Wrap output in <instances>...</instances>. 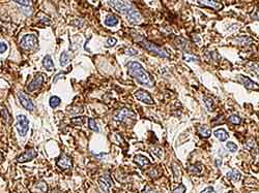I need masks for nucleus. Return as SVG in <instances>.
<instances>
[{
    "label": "nucleus",
    "mask_w": 259,
    "mask_h": 193,
    "mask_svg": "<svg viewBox=\"0 0 259 193\" xmlns=\"http://www.w3.org/2000/svg\"><path fill=\"white\" fill-rule=\"evenodd\" d=\"M153 152H155L159 157H162V155H163V151H162L161 149H155L153 150Z\"/></svg>",
    "instance_id": "obj_41"
},
{
    "label": "nucleus",
    "mask_w": 259,
    "mask_h": 193,
    "mask_svg": "<svg viewBox=\"0 0 259 193\" xmlns=\"http://www.w3.org/2000/svg\"><path fill=\"white\" fill-rule=\"evenodd\" d=\"M56 164H57V166H59L60 168L62 169H69L72 167V158L70 157V156L67 155H64L62 154L60 157L57 159V161H56Z\"/></svg>",
    "instance_id": "obj_11"
},
{
    "label": "nucleus",
    "mask_w": 259,
    "mask_h": 193,
    "mask_svg": "<svg viewBox=\"0 0 259 193\" xmlns=\"http://www.w3.org/2000/svg\"><path fill=\"white\" fill-rule=\"evenodd\" d=\"M42 83H44V75L38 73V75H36L34 76V79L28 84V86L26 87V90L28 92H32V91L38 89V88L42 86Z\"/></svg>",
    "instance_id": "obj_8"
},
{
    "label": "nucleus",
    "mask_w": 259,
    "mask_h": 193,
    "mask_svg": "<svg viewBox=\"0 0 259 193\" xmlns=\"http://www.w3.org/2000/svg\"><path fill=\"white\" fill-rule=\"evenodd\" d=\"M228 193H233V192H232V191H229Z\"/></svg>",
    "instance_id": "obj_44"
},
{
    "label": "nucleus",
    "mask_w": 259,
    "mask_h": 193,
    "mask_svg": "<svg viewBox=\"0 0 259 193\" xmlns=\"http://www.w3.org/2000/svg\"><path fill=\"white\" fill-rule=\"evenodd\" d=\"M241 172L237 169H231L230 172H227V178L232 180L233 182H237L241 180Z\"/></svg>",
    "instance_id": "obj_19"
},
{
    "label": "nucleus",
    "mask_w": 259,
    "mask_h": 193,
    "mask_svg": "<svg viewBox=\"0 0 259 193\" xmlns=\"http://www.w3.org/2000/svg\"><path fill=\"white\" fill-rule=\"evenodd\" d=\"M202 170V167H201V163H196L194 165H191L190 166V172H192V174L194 175H199L201 172Z\"/></svg>",
    "instance_id": "obj_24"
},
{
    "label": "nucleus",
    "mask_w": 259,
    "mask_h": 193,
    "mask_svg": "<svg viewBox=\"0 0 259 193\" xmlns=\"http://www.w3.org/2000/svg\"><path fill=\"white\" fill-rule=\"evenodd\" d=\"M60 98L58 97V96H52V97L50 98L49 100V103H50V106L53 107V109H55V107H57L59 104H60Z\"/></svg>",
    "instance_id": "obj_23"
},
{
    "label": "nucleus",
    "mask_w": 259,
    "mask_h": 193,
    "mask_svg": "<svg viewBox=\"0 0 259 193\" xmlns=\"http://www.w3.org/2000/svg\"><path fill=\"white\" fill-rule=\"evenodd\" d=\"M108 4L113 8H115L117 11L124 14L127 16V20L131 23L137 24L141 21V16L137 10L134 8L133 4L127 1H108Z\"/></svg>",
    "instance_id": "obj_2"
},
{
    "label": "nucleus",
    "mask_w": 259,
    "mask_h": 193,
    "mask_svg": "<svg viewBox=\"0 0 259 193\" xmlns=\"http://www.w3.org/2000/svg\"><path fill=\"white\" fill-rule=\"evenodd\" d=\"M172 170H173V172H174L175 180H178V179L180 178V169H179V166L176 163L172 164Z\"/></svg>",
    "instance_id": "obj_28"
},
{
    "label": "nucleus",
    "mask_w": 259,
    "mask_h": 193,
    "mask_svg": "<svg viewBox=\"0 0 259 193\" xmlns=\"http://www.w3.org/2000/svg\"><path fill=\"white\" fill-rule=\"evenodd\" d=\"M35 188L39 190L41 192H47L48 191V185L45 182H39L35 185Z\"/></svg>",
    "instance_id": "obj_27"
},
{
    "label": "nucleus",
    "mask_w": 259,
    "mask_h": 193,
    "mask_svg": "<svg viewBox=\"0 0 259 193\" xmlns=\"http://www.w3.org/2000/svg\"><path fill=\"white\" fill-rule=\"evenodd\" d=\"M134 96H135L138 100L144 102V103L153 104V100H152V96H150L148 92H146V91H144V90H137L135 93H134Z\"/></svg>",
    "instance_id": "obj_10"
},
{
    "label": "nucleus",
    "mask_w": 259,
    "mask_h": 193,
    "mask_svg": "<svg viewBox=\"0 0 259 193\" xmlns=\"http://www.w3.org/2000/svg\"><path fill=\"white\" fill-rule=\"evenodd\" d=\"M116 38L114 37H110V38H108V41H107V44H106V47H113V45H115L116 44Z\"/></svg>",
    "instance_id": "obj_36"
},
{
    "label": "nucleus",
    "mask_w": 259,
    "mask_h": 193,
    "mask_svg": "<svg viewBox=\"0 0 259 193\" xmlns=\"http://www.w3.org/2000/svg\"><path fill=\"white\" fill-rule=\"evenodd\" d=\"M213 134H215V136L220 141H227V138H228V133H227L226 130L223 128L217 129L215 132H213Z\"/></svg>",
    "instance_id": "obj_16"
},
{
    "label": "nucleus",
    "mask_w": 259,
    "mask_h": 193,
    "mask_svg": "<svg viewBox=\"0 0 259 193\" xmlns=\"http://www.w3.org/2000/svg\"><path fill=\"white\" fill-rule=\"evenodd\" d=\"M17 128H18L19 134L21 136L26 135V133L29 130V120L27 119L26 116H17Z\"/></svg>",
    "instance_id": "obj_5"
},
{
    "label": "nucleus",
    "mask_w": 259,
    "mask_h": 193,
    "mask_svg": "<svg viewBox=\"0 0 259 193\" xmlns=\"http://www.w3.org/2000/svg\"><path fill=\"white\" fill-rule=\"evenodd\" d=\"M184 60H187V61H197V58H194V57H190V56H188V55H184Z\"/></svg>",
    "instance_id": "obj_40"
},
{
    "label": "nucleus",
    "mask_w": 259,
    "mask_h": 193,
    "mask_svg": "<svg viewBox=\"0 0 259 193\" xmlns=\"http://www.w3.org/2000/svg\"><path fill=\"white\" fill-rule=\"evenodd\" d=\"M16 3L19 5H22V6H30L31 2L28 1V0H16Z\"/></svg>",
    "instance_id": "obj_32"
},
{
    "label": "nucleus",
    "mask_w": 259,
    "mask_h": 193,
    "mask_svg": "<svg viewBox=\"0 0 259 193\" xmlns=\"http://www.w3.org/2000/svg\"><path fill=\"white\" fill-rule=\"evenodd\" d=\"M134 161H135V162L139 165V167H141V168H144V167L148 166L150 164L149 159L147 158L146 156H143L140 154L136 155L135 157H134Z\"/></svg>",
    "instance_id": "obj_14"
},
{
    "label": "nucleus",
    "mask_w": 259,
    "mask_h": 193,
    "mask_svg": "<svg viewBox=\"0 0 259 193\" xmlns=\"http://www.w3.org/2000/svg\"><path fill=\"white\" fill-rule=\"evenodd\" d=\"M228 122H229V123L233 124V125H238V124H241V117L238 115H231L228 118Z\"/></svg>",
    "instance_id": "obj_25"
},
{
    "label": "nucleus",
    "mask_w": 259,
    "mask_h": 193,
    "mask_svg": "<svg viewBox=\"0 0 259 193\" xmlns=\"http://www.w3.org/2000/svg\"><path fill=\"white\" fill-rule=\"evenodd\" d=\"M222 164V159L221 158H217L216 159V166L219 167Z\"/></svg>",
    "instance_id": "obj_42"
},
{
    "label": "nucleus",
    "mask_w": 259,
    "mask_h": 193,
    "mask_svg": "<svg viewBox=\"0 0 259 193\" xmlns=\"http://www.w3.org/2000/svg\"><path fill=\"white\" fill-rule=\"evenodd\" d=\"M201 193H216V191H215V189H213V187L208 186V187H206L205 189L202 190Z\"/></svg>",
    "instance_id": "obj_38"
},
{
    "label": "nucleus",
    "mask_w": 259,
    "mask_h": 193,
    "mask_svg": "<svg viewBox=\"0 0 259 193\" xmlns=\"http://www.w3.org/2000/svg\"><path fill=\"white\" fill-rule=\"evenodd\" d=\"M226 148L231 153H234V152L237 151V146H236V144L232 143V141H228V143L226 144Z\"/></svg>",
    "instance_id": "obj_29"
},
{
    "label": "nucleus",
    "mask_w": 259,
    "mask_h": 193,
    "mask_svg": "<svg viewBox=\"0 0 259 193\" xmlns=\"http://www.w3.org/2000/svg\"><path fill=\"white\" fill-rule=\"evenodd\" d=\"M38 39L34 34H26L21 39V48L24 51H32L38 47Z\"/></svg>",
    "instance_id": "obj_4"
},
{
    "label": "nucleus",
    "mask_w": 259,
    "mask_h": 193,
    "mask_svg": "<svg viewBox=\"0 0 259 193\" xmlns=\"http://www.w3.org/2000/svg\"><path fill=\"white\" fill-rule=\"evenodd\" d=\"M138 44L141 45L142 48H144L145 50H147L149 53L153 54L156 56H159L161 58H168L169 55L167 54V52L162 48L158 47L156 44H155L153 42L147 41L143 37H138Z\"/></svg>",
    "instance_id": "obj_3"
},
{
    "label": "nucleus",
    "mask_w": 259,
    "mask_h": 193,
    "mask_svg": "<svg viewBox=\"0 0 259 193\" xmlns=\"http://www.w3.org/2000/svg\"><path fill=\"white\" fill-rule=\"evenodd\" d=\"M127 54H129V55H137L138 54V51L132 49V48H130V49L127 50Z\"/></svg>",
    "instance_id": "obj_39"
},
{
    "label": "nucleus",
    "mask_w": 259,
    "mask_h": 193,
    "mask_svg": "<svg viewBox=\"0 0 259 193\" xmlns=\"http://www.w3.org/2000/svg\"><path fill=\"white\" fill-rule=\"evenodd\" d=\"M71 122L74 124V125H79V126H81V125H83L84 123V118L83 117H76V118H73Z\"/></svg>",
    "instance_id": "obj_30"
},
{
    "label": "nucleus",
    "mask_w": 259,
    "mask_h": 193,
    "mask_svg": "<svg viewBox=\"0 0 259 193\" xmlns=\"http://www.w3.org/2000/svg\"><path fill=\"white\" fill-rule=\"evenodd\" d=\"M118 23H119L118 19L116 18L114 15H109V16H107L106 19H105V25H106V26H109V27L116 26Z\"/></svg>",
    "instance_id": "obj_18"
},
{
    "label": "nucleus",
    "mask_w": 259,
    "mask_h": 193,
    "mask_svg": "<svg viewBox=\"0 0 259 193\" xmlns=\"http://www.w3.org/2000/svg\"><path fill=\"white\" fill-rule=\"evenodd\" d=\"M200 5H203V6H207V7H212V10H219L223 8V4L220 3L218 1H210V0H206V1H199L198 2Z\"/></svg>",
    "instance_id": "obj_15"
},
{
    "label": "nucleus",
    "mask_w": 259,
    "mask_h": 193,
    "mask_svg": "<svg viewBox=\"0 0 259 193\" xmlns=\"http://www.w3.org/2000/svg\"><path fill=\"white\" fill-rule=\"evenodd\" d=\"M18 98L24 109H26L27 110H32L34 109V104H33L32 100L29 98V96L26 93L20 91V92H18Z\"/></svg>",
    "instance_id": "obj_6"
},
{
    "label": "nucleus",
    "mask_w": 259,
    "mask_h": 193,
    "mask_svg": "<svg viewBox=\"0 0 259 193\" xmlns=\"http://www.w3.org/2000/svg\"><path fill=\"white\" fill-rule=\"evenodd\" d=\"M69 62H70V55L64 51L60 55V65L61 66H65Z\"/></svg>",
    "instance_id": "obj_22"
},
{
    "label": "nucleus",
    "mask_w": 259,
    "mask_h": 193,
    "mask_svg": "<svg viewBox=\"0 0 259 193\" xmlns=\"http://www.w3.org/2000/svg\"><path fill=\"white\" fill-rule=\"evenodd\" d=\"M113 185V182L111 180L109 175H105L104 177H101L99 179V186L102 189V191L105 193H109L111 186Z\"/></svg>",
    "instance_id": "obj_7"
},
{
    "label": "nucleus",
    "mask_w": 259,
    "mask_h": 193,
    "mask_svg": "<svg viewBox=\"0 0 259 193\" xmlns=\"http://www.w3.org/2000/svg\"><path fill=\"white\" fill-rule=\"evenodd\" d=\"M251 69H252V72L254 73L256 76H259V65L258 64L253 63L251 66Z\"/></svg>",
    "instance_id": "obj_33"
},
{
    "label": "nucleus",
    "mask_w": 259,
    "mask_h": 193,
    "mask_svg": "<svg viewBox=\"0 0 259 193\" xmlns=\"http://www.w3.org/2000/svg\"><path fill=\"white\" fill-rule=\"evenodd\" d=\"M127 73L139 84L145 87L152 88L155 85V79L152 78V75L142 67L140 63L136 61H131L127 63Z\"/></svg>",
    "instance_id": "obj_1"
},
{
    "label": "nucleus",
    "mask_w": 259,
    "mask_h": 193,
    "mask_svg": "<svg viewBox=\"0 0 259 193\" xmlns=\"http://www.w3.org/2000/svg\"><path fill=\"white\" fill-rule=\"evenodd\" d=\"M42 65H44V67L46 68L47 70H49V71L54 69V62H53L50 55L45 56L44 60H42Z\"/></svg>",
    "instance_id": "obj_17"
},
{
    "label": "nucleus",
    "mask_w": 259,
    "mask_h": 193,
    "mask_svg": "<svg viewBox=\"0 0 259 193\" xmlns=\"http://www.w3.org/2000/svg\"><path fill=\"white\" fill-rule=\"evenodd\" d=\"M88 126H89V128L92 130V131H95V132H99V126L98 124H96V122L93 120V119H88Z\"/></svg>",
    "instance_id": "obj_26"
},
{
    "label": "nucleus",
    "mask_w": 259,
    "mask_h": 193,
    "mask_svg": "<svg viewBox=\"0 0 259 193\" xmlns=\"http://www.w3.org/2000/svg\"><path fill=\"white\" fill-rule=\"evenodd\" d=\"M234 44H241V45H248V44H251L253 42V39L248 37V36H241V37H237L235 38L234 41Z\"/></svg>",
    "instance_id": "obj_21"
},
{
    "label": "nucleus",
    "mask_w": 259,
    "mask_h": 193,
    "mask_svg": "<svg viewBox=\"0 0 259 193\" xmlns=\"http://www.w3.org/2000/svg\"><path fill=\"white\" fill-rule=\"evenodd\" d=\"M135 118L136 117V115L134 114L133 112H131L130 110H127V109H122L120 110H118L117 113L114 115V120L115 121H123L124 119H127V118Z\"/></svg>",
    "instance_id": "obj_12"
},
{
    "label": "nucleus",
    "mask_w": 259,
    "mask_h": 193,
    "mask_svg": "<svg viewBox=\"0 0 259 193\" xmlns=\"http://www.w3.org/2000/svg\"><path fill=\"white\" fill-rule=\"evenodd\" d=\"M204 102H205V106H207L208 110H213V100L212 98H205L204 99Z\"/></svg>",
    "instance_id": "obj_31"
},
{
    "label": "nucleus",
    "mask_w": 259,
    "mask_h": 193,
    "mask_svg": "<svg viewBox=\"0 0 259 193\" xmlns=\"http://www.w3.org/2000/svg\"><path fill=\"white\" fill-rule=\"evenodd\" d=\"M1 113H2V118L4 119V121H7L8 117H10V115H8V113H7L6 107H5V106H1Z\"/></svg>",
    "instance_id": "obj_34"
},
{
    "label": "nucleus",
    "mask_w": 259,
    "mask_h": 193,
    "mask_svg": "<svg viewBox=\"0 0 259 193\" xmlns=\"http://www.w3.org/2000/svg\"><path fill=\"white\" fill-rule=\"evenodd\" d=\"M145 193H156L155 190H152V189H148V190H146L145 191Z\"/></svg>",
    "instance_id": "obj_43"
},
{
    "label": "nucleus",
    "mask_w": 259,
    "mask_h": 193,
    "mask_svg": "<svg viewBox=\"0 0 259 193\" xmlns=\"http://www.w3.org/2000/svg\"><path fill=\"white\" fill-rule=\"evenodd\" d=\"M36 155H38V153H36L35 150L28 149L24 153H22L21 155L18 156V158H17V161L20 162V163L27 162V161H30V160H32L33 158H35Z\"/></svg>",
    "instance_id": "obj_9"
},
{
    "label": "nucleus",
    "mask_w": 259,
    "mask_h": 193,
    "mask_svg": "<svg viewBox=\"0 0 259 193\" xmlns=\"http://www.w3.org/2000/svg\"><path fill=\"white\" fill-rule=\"evenodd\" d=\"M184 191H186V187H184L183 184H180L177 188H175L173 190V193H184Z\"/></svg>",
    "instance_id": "obj_35"
},
{
    "label": "nucleus",
    "mask_w": 259,
    "mask_h": 193,
    "mask_svg": "<svg viewBox=\"0 0 259 193\" xmlns=\"http://www.w3.org/2000/svg\"><path fill=\"white\" fill-rule=\"evenodd\" d=\"M197 130H198L199 135H200L202 138H207V137H209L210 134H212V131H210L209 128H207L206 126H198Z\"/></svg>",
    "instance_id": "obj_20"
},
{
    "label": "nucleus",
    "mask_w": 259,
    "mask_h": 193,
    "mask_svg": "<svg viewBox=\"0 0 259 193\" xmlns=\"http://www.w3.org/2000/svg\"><path fill=\"white\" fill-rule=\"evenodd\" d=\"M238 82H241L247 89H251V90H257L258 89V85L253 82L252 79H250L248 76L245 75H240L238 76Z\"/></svg>",
    "instance_id": "obj_13"
},
{
    "label": "nucleus",
    "mask_w": 259,
    "mask_h": 193,
    "mask_svg": "<svg viewBox=\"0 0 259 193\" xmlns=\"http://www.w3.org/2000/svg\"><path fill=\"white\" fill-rule=\"evenodd\" d=\"M6 50H7V44H5V41H2L1 42H0V53L4 54L5 52H6Z\"/></svg>",
    "instance_id": "obj_37"
}]
</instances>
